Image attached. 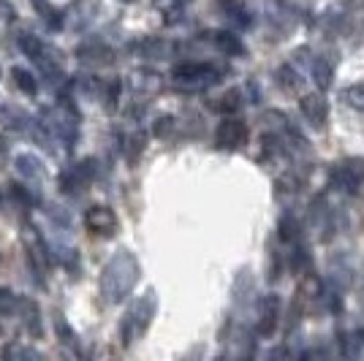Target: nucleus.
Returning a JSON list of instances; mask_svg holds the SVG:
<instances>
[{"instance_id":"obj_1","label":"nucleus","mask_w":364,"mask_h":361,"mask_svg":"<svg viewBox=\"0 0 364 361\" xmlns=\"http://www.w3.org/2000/svg\"><path fill=\"white\" fill-rule=\"evenodd\" d=\"M139 261L131 250H120L107 261L101 271V296L107 304H120L139 283Z\"/></svg>"},{"instance_id":"obj_2","label":"nucleus","mask_w":364,"mask_h":361,"mask_svg":"<svg viewBox=\"0 0 364 361\" xmlns=\"http://www.w3.org/2000/svg\"><path fill=\"white\" fill-rule=\"evenodd\" d=\"M155 310H158V296H155V291H144V293L128 307V313L122 318V326H120L122 345L136 343L139 337L150 329L152 318H155Z\"/></svg>"},{"instance_id":"obj_3","label":"nucleus","mask_w":364,"mask_h":361,"mask_svg":"<svg viewBox=\"0 0 364 361\" xmlns=\"http://www.w3.org/2000/svg\"><path fill=\"white\" fill-rule=\"evenodd\" d=\"M171 79L177 90L196 92L215 85L220 79V68H215L213 63H182L171 71Z\"/></svg>"},{"instance_id":"obj_4","label":"nucleus","mask_w":364,"mask_h":361,"mask_svg":"<svg viewBox=\"0 0 364 361\" xmlns=\"http://www.w3.org/2000/svg\"><path fill=\"white\" fill-rule=\"evenodd\" d=\"M364 182L362 158H346L332 168V185L343 193H356Z\"/></svg>"},{"instance_id":"obj_5","label":"nucleus","mask_w":364,"mask_h":361,"mask_svg":"<svg viewBox=\"0 0 364 361\" xmlns=\"http://www.w3.org/2000/svg\"><path fill=\"white\" fill-rule=\"evenodd\" d=\"M25 247H28V264H31L36 280H38V283H44L46 256H49V250H46L44 237H38V234H36V228H31V226L25 228Z\"/></svg>"},{"instance_id":"obj_6","label":"nucleus","mask_w":364,"mask_h":361,"mask_svg":"<svg viewBox=\"0 0 364 361\" xmlns=\"http://www.w3.org/2000/svg\"><path fill=\"white\" fill-rule=\"evenodd\" d=\"M92 177H95V161H79L60 174V190L63 193H79L82 188H87V182Z\"/></svg>"},{"instance_id":"obj_7","label":"nucleus","mask_w":364,"mask_h":361,"mask_svg":"<svg viewBox=\"0 0 364 361\" xmlns=\"http://www.w3.org/2000/svg\"><path fill=\"white\" fill-rule=\"evenodd\" d=\"M215 141H218L220 150H240L247 141V125L242 120H237V117H226L218 125Z\"/></svg>"},{"instance_id":"obj_8","label":"nucleus","mask_w":364,"mask_h":361,"mask_svg":"<svg viewBox=\"0 0 364 361\" xmlns=\"http://www.w3.org/2000/svg\"><path fill=\"white\" fill-rule=\"evenodd\" d=\"M85 226L90 228L92 234H98V237H112L117 231V215H114V210L104 207V204H95V207L85 212Z\"/></svg>"},{"instance_id":"obj_9","label":"nucleus","mask_w":364,"mask_h":361,"mask_svg":"<svg viewBox=\"0 0 364 361\" xmlns=\"http://www.w3.org/2000/svg\"><path fill=\"white\" fill-rule=\"evenodd\" d=\"M277 318H280V299L269 293L258 304V320H256V334L258 337H269L277 329Z\"/></svg>"},{"instance_id":"obj_10","label":"nucleus","mask_w":364,"mask_h":361,"mask_svg":"<svg viewBox=\"0 0 364 361\" xmlns=\"http://www.w3.org/2000/svg\"><path fill=\"white\" fill-rule=\"evenodd\" d=\"M14 168L22 180L33 182V185L44 182V177H46L44 161H41L38 155H33V152H19V155L14 158Z\"/></svg>"},{"instance_id":"obj_11","label":"nucleus","mask_w":364,"mask_h":361,"mask_svg":"<svg viewBox=\"0 0 364 361\" xmlns=\"http://www.w3.org/2000/svg\"><path fill=\"white\" fill-rule=\"evenodd\" d=\"M128 87L136 92V95H141V98H147V95L161 92L164 79H161V74L150 71V68H139V71H134V74L128 76Z\"/></svg>"},{"instance_id":"obj_12","label":"nucleus","mask_w":364,"mask_h":361,"mask_svg":"<svg viewBox=\"0 0 364 361\" xmlns=\"http://www.w3.org/2000/svg\"><path fill=\"white\" fill-rule=\"evenodd\" d=\"M76 55H79V60L87 63V65H109V63L114 60V52H112L107 44H101V41H87V44H82L76 49Z\"/></svg>"},{"instance_id":"obj_13","label":"nucleus","mask_w":364,"mask_h":361,"mask_svg":"<svg viewBox=\"0 0 364 361\" xmlns=\"http://www.w3.org/2000/svg\"><path fill=\"white\" fill-rule=\"evenodd\" d=\"M299 109H302V114L307 120L313 122L316 128H321L323 122H326V114H329V106L323 101V95H304L302 101H299Z\"/></svg>"},{"instance_id":"obj_14","label":"nucleus","mask_w":364,"mask_h":361,"mask_svg":"<svg viewBox=\"0 0 364 361\" xmlns=\"http://www.w3.org/2000/svg\"><path fill=\"white\" fill-rule=\"evenodd\" d=\"M136 52L144 60H166L174 52V44H168L164 38H144L141 44H136Z\"/></svg>"},{"instance_id":"obj_15","label":"nucleus","mask_w":364,"mask_h":361,"mask_svg":"<svg viewBox=\"0 0 364 361\" xmlns=\"http://www.w3.org/2000/svg\"><path fill=\"white\" fill-rule=\"evenodd\" d=\"M16 46H19V49H22V55H25V58H31L33 63L38 60V58L44 55V49H46L44 41H41L38 36L28 33V31L16 33Z\"/></svg>"},{"instance_id":"obj_16","label":"nucleus","mask_w":364,"mask_h":361,"mask_svg":"<svg viewBox=\"0 0 364 361\" xmlns=\"http://www.w3.org/2000/svg\"><path fill=\"white\" fill-rule=\"evenodd\" d=\"M210 36V41H213L220 52H226V55H242L245 46L242 41L234 36V33H226V31H215V33H207Z\"/></svg>"},{"instance_id":"obj_17","label":"nucleus","mask_w":364,"mask_h":361,"mask_svg":"<svg viewBox=\"0 0 364 361\" xmlns=\"http://www.w3.org/2000/svg\"><path fill=\"white\" fill-rule=\"evenodd\" d=\"M310 76H313V82L318 85L321 90H326L332 85V76H334L332 63L326 60V58H313L310 60Z\"/></svg>"},{"instance_id":"obj_18","label":"nucleus","mask_w":364,"mask_h":361,"mask_svg":"<svg viewBox=\"0 0 364 361\" xmlns=\"http://www.w3.org/2000/svg\"><path fill=\"white\" fill-rule=\"evenodd\" d=\"M362 347H364L362 329H350L346 334H340V350H343V356H359Z\"/></svg>"},{"instance_id":"obj_19","label":"nucleus","mask_w":364,"mask_h":361,"mask_svg":"<svg viewBox=\"0 0 364 361\" xmlns=\"http://www.w3.org/2000/svg\"><path fill=\"white\" fill-rule=\"evenodd\" d=\"M3 356L9 361H38L41 359V353L31 345H22V343H9L6 350H3Z\"/></svg>"},{"instance_id":"obj_20","label":"nucleus","mask_w":364,"mask_h":361,"mask_svg":"<svg viewBox=\"0 0 364 361\" xmlns=\"http://www.w3.org/2000/svg\"><path fill=\"white\" fill-rule=\"evenodd\" d=\"M220 6H223V11H226L228 19H231L237 28H245V25L250 22V14H247L242 0H220Z\"/></svg>"},{"instance_id":"obj_21","label":"nucleus","mask_w":364,"mask_h":361,"mask_svg":"<svg viewBox=\"0 0 364 361\" xmlns=\"http://www.w3.org/2000/svg\"><path fill=\"white\" fill-rule=\"evenodd\" d=\"M16 316H22L25 326H28L33 334H38V331H41V323H38V307H36L31 299H19V310H16Z\"/></svg>"},{"instance_id":"obj_22","label":"nucleus","mask_w":364,"mask_h":361,"mask_svg":"<svg viewBox=\"0 0 364 361\" xmlns=\"http://www.w3.org/2000/svg\"><path fill=\"white\" fill-rule=\"evenodd\" d=\"M122 150L128 155V161H136L139 152L144 150V136L139 134V131H131V134L122 136Z\"/></svg>"},{"instance_id":"obj_23","label":"nucleus","mask_w":364,"mask_h":361,"mask_svg":"<svg viewBox=\"0 0 364 361\" xmlns=\"http://www.w3.org/2000/svg\"><path fill=\"white\" fill-rule=\"evenodd\" d=\"M340 98H343L350 109L364 112V85H350V87H346V90L340 92Z\"/></svg>"},{"instance_id":"obj_24","label":"nucleus","mask_w":364,"mask_h":361,"mask_svg":"<svg viewBox=\"0 0 364 361\" xmlns=\"http://www.w3.org/2000/svg\"><path fill=\"white\" fill-rule=\"evenodd\" d=\"M240 98H242V92H240V90H228L226 95H220V98H218L215 109H218V112H226V114H231V112H237V109L242 106V101H240Z\"/></svg>"},{"instance_id":"obj_25","label":"nucleus","mask_w":364,"mask_h":361,"mask_svg":"<svg viewBox=\"0 0 364 361\" xmlns=\"http://www.w3.org/2000/svg\"><path fill=\"white\" fill-rule=\"evenodd\" d=\"M19 310V296L9 288H0V316H16Z\"/></svg>"},{"instance_id":"obj_26","label":"nucleus","mask_w":364,"mask_h":361,"mask_svg":"<svg viewBox=\"0 0 364 361\" xmlns=\"http://www.w3.org/2000/svg\"><path fill=\"white\" fill-rule=\"evenodd\" d=\"M11 76H14L16 87H19V90H25L28 95H33V92L38 90V82L33 79L31 71H25V68H14V71H11Z\"/></svg>"},{"instance_id":"obj_27","label":"nucleus","mask_w":364,"mask_h":361,"mask_svg":"<svg viewBox=\"0 0 364 361\" xmlns=\"http://www.w3.org/2000/svg\"><path fill=\"white\" fill-rule=\"evenodd\" d=\"M185 0H155V9H161L164 14H180Z\"/></svg>"},{"instance_id":"obj_28","label":"nucleus","mask_w":364,"mask_h":361,"mask_svg":"<svg viewBox=\"0 0 364 361\" xmlns=\"http://www.w3.org/2000/svg\"><path fill=\"white\" fill-rule=\"evenodd\" d=\"M280 85H283V87H286V90H294V87H296V74H294V71H291V65H286V68H280Z\"/></svg>"},{"instance_id":"obj_29","label":"nucleus","mask_w":364,"mask_h":361,"mask_svg":"<svg viewBox=\"0 0 364 361\" xmlns=\"http://www.w3.org/2000/svg\"><path fill=\"white\" fill-rule=\"evenodd\" d=\"M0 19H3V22L14 19V6H11L9 0H0Z\"/></svg>"},{"instance_id":"obj_30","label":"nucleus","mask_w":364,"mask_h":361,"mask_svg":"<svg viewBox=\"0 0 364 361\" xmlns=\"http://www.w3.org/2000/svg\"><path fill=\"white\" fill-rule=\"evenodd\" d=\"M6 155H9V144H6V139H0V166L6 161Z\"/></svg>"}]
</instances>
